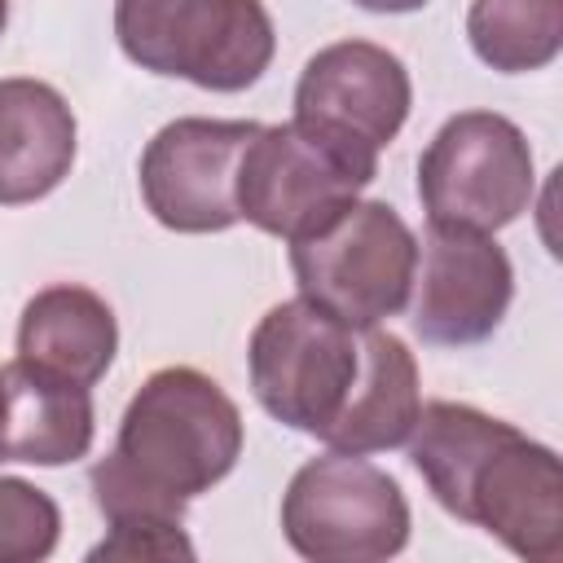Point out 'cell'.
<instances>
[{
	"mask_svg": "<svg viewBox=\"0 0 563 563\" xmlns=\"http://www.w3.org/2000/svg\"><path fill=\"white\" fill-rule=\"evenodd\" d=\"M0 462H4V374H0Z\"/></svg>",
	"mask_w": 563,
	"mask_h": 563,
	"instance_id": "cell-19",
	"label": "cell"
},
{
	"mask_svg": "<svg viewBox=\"0 0 563 563\" xmlns=\"http://www.w3.org/2000/svg\"><path fill=\"white\" fill-rule=\"evenodd\" d=\"M374 176L295 119L260 123L238 163V220L295 242L361 198Z\"/></svg>",
	"mask_w": 563,
	"mask_h": 563,
	"instance_id": "cell-8",
	"label": "cell"
},
{
	"mask_svg": "<svg viewBox=\"0 0 563 563\" xmlns=\"http://www.w3.org/2000/svg\"><path fill=\"white\" fill-rule=\"evenodd\" d=\"M413 286L418 295H409V321L418 339L435 347H466L484 343L501 325L515 299V268L493 233L427 224Z\"/></svg>",
	"mask_w": 563,
	"mask_h": 563,
	"instance_id": "cell-11",
	"label": "cell"
},
{
	"mask_svg": "<svg viewBox=\"0 0 563 563\" xmlns=\"http://www.w3.org/2000/svg\"><path fill=\"white\" fill-rule=\"evenodd\" d=\"M4 374V462L66 466L88 457L97 435L92 387L13 361Z\"/></svg>",
	"mask_w": 563,
	"mask_h": 563,
	"instance_id": "cell-13",
	"label": "cell"
},
{
	"mask_svg": "<svg viewBox=\"0 0 563 563\" xmlns=\"http://www.w3.org/2000/svg\"><path fill=\"white\" fill-rule=\"evenodd\" d=\"M114 35L141 70L207 92L251 88L277 53L264 0H114Z\"/></svg>",
	"mask_w": 563,
	"mask_h": 563,
	"instance_id": "cell-4",
	"label": "cell"
},
{
	"mask_svg": "<svg viewBox=\"0 0 563 563\" xmlns=\"http://www.w3.org/2000/svg\"><path fill=\"white\" fill-rule=\"evenodd\" d=\"M413 106L405 62L369 40H339L308 57L295 84V123L378 172V154L396 141Z\"/></svg>",
	"mask_w": 563,
	"mask_h": 563,
	"instance_id": "cell-9",
	"label": "cell"
},
{
	"mask_svg": "<svg viewBox=\"0 0 563 563\" xmlns=\"http://www.w3.org/2000/svg\"><path fill=\"white\" fill-rule=\"evenodd\" d=\"M119 352V321L88 286H44L18 321V361L92 387Z\"/></svg>",
	"mask_w": 563,
	"mask_h": 563,
	"instance_id": "cell-14",
	"label": "cell"
},
{
	"mask_svg": "<svg viewBox=\"0 0 563 563\" xmlns=\"http://www.w3.org/2000/svg\"><path fill=\"white\" fill-rule=\"evenodd\" d=\"M75 110L44 79H0V207L48 198L75 163Z\"/></svg>",
	"mask_w": 563,
	"mask_h": 563,
	"instance_id": "cell-12",
	"label": "cell"
},
{
	"mask_svg": "<svg viewBox=\"0 0 563 563\" xmlns=\"http://www.w3.org/2000/svg\"><path fill=\"white\" fill-rule=\"evenodd\" d=\"M4 26H9V0H0V35H4Z\"/></svg>",
	"mask_w": 563,
	"mask_h": 563,
	"instance_id": "cell-20",
	"label": "cell"
},
{
	"mask_svg": "<svg viewBox=\"0 0 563 563\" xmlns=\"http://www.w3.org/2000/svg\"><path fill=\"white\" fill-rule=\"evenodd\" d=\"M290 273L303 299L347 325H378L409 308L418 238L396 207L352 198L325 224L290 242Z\"/></svg>",
	"mask_w": 563,
	"mask_h": 563,
	"instance_id": "cell-5",
	"label": "cell"
},
{
	"mask_svg": "<svg viewBox=\"0 0 563 563\" xmlns=\"http://www.w3.org/2000/svg\"><path fill=\"white\" fill-rule=\"evenodd\" d=\"M352 4H361V9H369V13H413V9H422L427 0H352Z\"/></svg>",
	"mask_w": 563,
	"mask_h": 563,
	"instance_id": "cell-18",
	"label": "cell"
},
{
	"mask_svg": "<svg viewBox=\"0 0 563 563\" xmlns=\"http://www.w3.org/2000/svg\"><path fill=\"white\" fill-rule=\"evenodd\" d=\"M88 559H194V541L180 523H110V537Z\"/></svg>",
	"mask_w": 563,
	"mask_h": 563,
	"instance_id": "cell-17",
	"label": "cell"
},
{
	"mask_svg": "<svg viewBox=\"0 0 563 563\" xmlns=\"http://www.w3.org/2000/svg\"><path fill=\"white\" fill-rule=\"evenodd\" d=\"M466 40L501 75L541 70L563 48V0H471Z\"/></svg>",
	"mask_w": 563,
	"mask_h": 563,
	"instance_id": "cell-15",
	"label": "cell"
},
{
	"mask_svg": "<svg viewBox=\"0 0 563 563\" xmlns=\"http://www.w3.org/2000/svg\"><path fill=\"white\" fill-rule=\"evenodd\" d=\"M282 532L290 550L312 563H378L405 550L409 501L383 466L365 462V453L330 449L290 475Z\"/></svg>",
	"mask_w": 563,
	"mask_h": 563,
	"instance_id": "cell-6",
	"label": "cell"
},
{
	"mask_svg": "<svg viewBox=\"0 0 563 563\" xmlns=\"http://www.w3.org/2000/svg\"><path fill=\"white\" fill-rule=\"evenodd\" d=\"M260 123L176 119L141 154V198L172 233H224L238 224V163Z\"/></svg>",
	"mask_w": 563,
	"mask_h": 563,
	"instance_id": "cell-10",
	"label": "cell"
},
{
	"mask_svg": "<svg viewBox=\"0 0 563 563\" xmlns=\"http://www.w3.org/2000/svg\"><path fill=\"white\" fill-rule=\"evenodd\" d=\"M532 145L506 114L462 110L418 158V198L431 224L497 233L532 202Z\"/></svg>",
	"mask_w": 563,
	"mask_h": 563,
	"instance_id": "cell-7",
	"label": "cell"
},
{
	"mask_svg": "<svg viewBox=\"0 0 563 563\" xmlns=\"http://www.w3.org/2000/svg\"><path fill=\"white\" fill-rule=\"evenodd\" d=\"M62 510L31 479L0 475V563H40L57 550Z\"/></svg>",
	"mask_w": 563,
	"mask_h": 563,
	"instance_id": "cell-16",
	"label": "cell"
},
{
	"mask_svg": "<svg viewBox=\"0 0 563 563\" xmlns=\"http://www.w3.org/2000/svg\"><path fill=\"white\" fill-rule=\"evenodd\" d=\"M260 409L339 453H383L409 440L422 396L409 343L347 325L312 299L273 303L246 343Z\"/></svg>",
	"mask_w": 563,
	"mask_h": 563,
	"instance_id": "cell-1",
	"label": "cell"
},
{
	"mask_svg": "<svg viewBox=\"0 0 563 563\" xmlns=\"http://www.w3.org/2000/svg\"><path fill=\"white\" fill-rule=\"evenodd\" d=\"M409 462L431 497L532 563L563 559L559 453L457 400H431L409 431Z\"/></svg>",
	"mask_w": 563,
	"mask_h": 563,
	"instance_id": "cell-3",
	"label": "cell"
},
{
	"mask_svg": "<svg viewBox=\"0 0 563 563\" xmlns=\"http://www.w3.org/2000/svg\"><path fill=\"white\" fill-rule=\"evenodd\" d=\"M242 457V413L229 391L194 369H154L119 418L114 449L92 466V501L110 523H180Z\"/></svg>",
	"mask_w": 563,
	"mask_h": 563,
	"instance_id": "cell-2",
	"label": "cell"
}]
</instances>
